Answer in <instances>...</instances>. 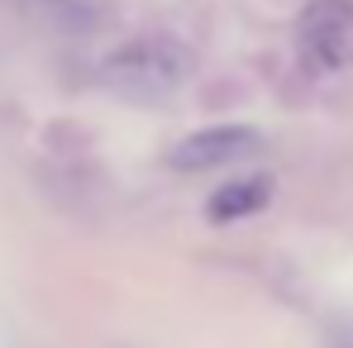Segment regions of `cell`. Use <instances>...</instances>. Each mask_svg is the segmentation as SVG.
Returning <instances> with one entry per match:
<instances>
[{
	"label": "cell",
	"mask_w": 353,
	"mask_h": 348,
	"mask_svg": "<svg viewBox=\"0 0 353 348\" xmlns=\"http://www.w3.org/2000/svg\"><path fill=\"white\" fill-rule=\"evenodd\" d=\"M186 76H191V53L163 34H143L105 58V86L134 101H163Z\"/></svg>",
	"instance_id": "cell-1"
},
{
	"label": "cell",
	"mask_w": 353,
	"mask_h": 348,
	"mask_svg": "<svg viewBox=\"0 0 353 348\" xmlns=\"http://www.w3.org/2000/svg\"><path fill=\"white\" fill-rule=\"evenodd\" d=\"M301 53L320 72L353 62V0H310L301 14Z\"/></svg>",
	"instance_id": "cell-2"
},
{
	"label": "cell",
	"mask_w": 353,
	"mask_h": 348,
	"mask_svg": "<svg viewBox=\"0 0 353 348\" xmlns=\"http://www.w3.org/2000/svg\"><path fill=\"white\" fill-rule=\"evenodd\" d=\"M263 134L248 129V124H210V129H196L186 139H176L168 148V167L176 172H210V167H230L239 158L258 153Z\"/></svg>",
	"instance_id": "cell-3"
},
{
	"label": "cell",
	"mask_w": 353,
	"mask_h": 348,
	"mask_svg": "<svg viewBox=\"0 0 353 348\" xmlns=\"http://www.w3.org/2000/svg\"><path fill=\"white\" fill-rule=\"evenodd\" d=\"M268 201H272V176H239V181L215 186V196L205 201V215L210 225H234V220L258 215Z\"/></svg>",
	"instance_id": "cell-4"
}]
</instances>
